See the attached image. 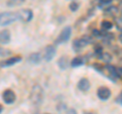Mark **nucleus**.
Masks as SVG:
<instances>
[{"label":"nucleus","mask_w":122,"mask_h":114,"mask_svg":"<svg viewBox=\"0 0 122 114\" xmlns=\"http://www.w3.org/2000/svg\"><path fill=\"white\" fill-rule=\"evenodd\" d=\"M30 100L34 106H40L44 101V90L42 86L36 84L33 86L30 94Z\"/></svg>","instance_id":"f257e3e1"},{"label":"nucleus","mask_w":122,"mask_h":114,"mask_svg":"<svg viewBox=\"0 0 122 114\" xmlns=\"http://www.w3.org/2000/svg\"><path fill=\"white\" fill-rule=\"evenodd\" d=\"M18 20L17 12H11V11H5L0 13V26H6L11 24L12 22Z\"/></svg>","instance_id":"f03ea898"},{"label":"nucleus","mask_w":122,"mask_h":114,"mask_svg":"<svg viewBox=\"0 0 122 114\" xmlns=\"http://www.w3.org/2000/svg\"><path fill=\"white\" fill-rule=\"evenodd\" d=\"M92 43H93V37L90 36V35H83L81 37V39L73 40L72 48H74L75 52H77V51H81V48H83L85 47H87V45L91 44Z\"/></svg>","instance_id":"7ed1b4c3"},{"label":"nucleus","mask_w":122,"mask_h":114,"mask_svg":"<svg viewBox=\"0 0 122 114\" xmlns=\"http://www.w3.org/2000/svg\"><path fill=\"white\" fill-rule=\"evenodd\" d=\"M70 36H71V27L70 26H66V27H64L62 29V31L60 32V35L56 39L55 44H61L66 43V41L69 40Z\"/></svg>","instance_id":"20e7f679"},{"label":"nucleus","mask_w":122,"mask_h":114,"mask_svg":"<svg viewBox=\"0 0 122 114\" xmlns=\"http://www.w3.org/2000/svg\"><path fill=\"white\" fill-rule=\"evenodd\" d=\"M18 20H21L22 22H29L33 19L34 13L30 9H21L17 11Z\"/></svg>","instance_id":"39448f33"},{"label":"nucleus","mask_w":122,"mask_h":114,"mask_svg":"<svg viewBox=\"0 0 122 114\" xmlns=\"http://www.w3.org/2000/svg\"><path fill=\"white\" fill-rule=\"evenodd\" d=\"M103 70L106 71V73H108V77L111 78L113 80H115L117 78L120 77V74H119V71H118L117 69L114 66H111V65H106V66H104L102 68Z\"/></svg>","instance_id":"423d86ee"},{"label":"nucleus","mask_w":122,"mask_h":114,"mask_svg":"<svg viewBox=\"0 0 122 114\" xmlns=\"http://www.w3.org/2000/svg\"><path fill=\"white\" fill-rule=\"evenodd\" d=\"M2 99L6 104H12L16 99V95L12 90L7 89L2 93Z\"/></svg>","instance_id":"0eeeda50"},{"label":"nucleus","mask_w":122,"mask_h":114,"mask_svg":"<svg viewBox=\"0 0 122 114\" xmlns=\"http://www.w3.org/2000/svg\"><path fill=\"white\" fill-rule=\"evenodd\" d=\"M56 55V48L53 44H49L46 47L45 52H44V59L47 62H50L53 60V58Z\"/></svg>","instance_id":"6e6552de"},{"label":"nucleus","mask_w":122,"mask_h":114,"mask_svg":"<svg viewBox=\"0 0 122 114\" xmlns=\"http://www.w3.org/2000/svg\"><path fill=\"white\" fill-rule=\"evenodd\" d=\"M20 61H21V58H20V57H18V56L10 57V58L2 61V62H0V67H1V68L11 67V66H13V65L17 64L18 62H20Z\"/></svg>","instance_id":"1a4fd4ad"},{"label":"nucleus","mask_w":122,"mask_h":114,"mask_svg":"<svg viewBox=\"0 0 122 114\" xmlns=\"http://www.w3.org/2000/svg\"><path fill=\"white\" fill-rule=\"evenodd\" d=\"M97 95L101 100H108L111 97V91L107 87H100L97 91Z\"/></svg>","instance_id":"9d476101"},{"label":"nucleus","mask_w":122,"mask_h":114,"mask_svg":"<svg viewBox=\"0 0 122 114\" xmlns=\"http://www.w3.org/2000/svg\"><path fill=\"white\" fill-rule=\"evenodd\" d=\"M77 88L81 91V92H87L91 88V83L87 79L82 78L79 80L78 84H77Z\"/></svg>","instance_id":"9b49d317"},{"label":"nucleus","mask_w":122,"mask_h":114,"mask_svg":"<svg viewBox=\"0 0 122 114\" xmlns=\"http://www.w3.org/2000/svg\"><path fill=\"white\" fill-rule=\"evenodd\" d=\"M86 62V59L85 58V57H75L74 59H72V61L70 62V66L72 68H76V67H81L82 66L83 64H85Z\"/></svg>","instance_id":"f8f14e48"},{"label":"nucleus","mask_w":122,"mask_h":114,"mask_svg":"<svg viewBox=\"0 0 122 114\" xmlns=\"http://www.w3.org/2000/svg\"><path fill=\"white\" fill-rule=\"evenodd\" d=\"M10 41V32L9 30L4 29L0 31V43L3 44H7Z\"/></svg>","instance_id":"ddd939ff"},{"label":"nucleus","mask_w":122,"mask_h":114,"mask_svg":"<svg viewBox=\"0 0 122 114\" xmlns=\"http://www.w3.org/2000/svg\"><path fill=\"white\" fill-rule=\"evenodd\" d=\"M118 11H119V9H118V7L114 6V5H109L104 8V12L106 15H109V16H116V15L118 14Z\"/></svg>","instance_id":"4468645a"},{"label":"nucleus","mask_w":122,"mask_h":114,"mask_svg":"<svg viewBox=\"0 0 122 114\" xmlns=\"http://www.w3.org/2000/svg\"><path fill=\"white\" fill-rule=\"evenodd\" d=\"M28 61H29L30 64L37 65V64H39L41 61H42V56H41L40 53H33V54H30L29 56Z\"/></svg>","instance_id":"2eb2a0df"},{"label":"nucleus","mask_w":122,"mask_h":114,"mask_svg":"<svg viewBox=\"0 0 122 114\" xmlns=\"http://www.w3.org/2000/svg\"><path fill=\"white\" fill-rule=\"evenodd\" d=\"M58 66H59L60 69H62V70H65L66 68L69 66V62H68V59L66 58L65 56L61 57V58L58 60Z\"/></svg>","instance_id":"dca6fc26"},{"label":"nucleus","mask_w":122,"mask_h":114,"mask_svg":"<svg viewBox=\"0 0 122 114\" xmlns=\"http://www.w3.org/2000/svg\"><path fill=\"white\" fill-rule=\"evenodd\" d=\"M113 27V23L110 20H103L101 23V28L103 31H108Z\"/></svg>","instance_id":"f3484780"},{"label":"nucleus","mask_w":122,"mask_h":114,"mask_svg":"<svg viewBox=\"0 0 122 114\" xmlns=\"http://www.w3.org/2000/svg\"><path fill=\"white\" fill-rule=\"evenodd\" d=\"M99 58H100L103 62H105V63H110V62H111V60H112L111 55H110L109 53H104V52H103L102 54L100 55Z\"/></svg>","instance_id":"a211bd4d"},{"label":"nucleus","mask_w":122,"mask_h":114,"mask_svg":"<svg viewBox=\"0 0 122 114\" xmlns=\"http://www.w3.org/2000/svg\"><path fill=\"white\" fill-rule=\"evenodd\" d=\"M25 0H8L7 2V5L10 6V7H13V6H20L22 3H25Z\"/></svg>","instance_id":"6ab92c4d"},{"label":"nucleus","mask_w":122,"mask_h":114,"mask_svg":"<svg viewBox=\"0 0 122 114\" xmlns=\"http://www.w3.org/2000/svg\"><path fill=\"white\" fill-rule=\"evenodd\" d=\"M112 0H99L98 2V5L99 7H107L111 4Z\"/></svg>","instance_id":"aec40b11"},{"label":"nucleus","mask_w":122,"mask_h":114,"mask_svg":"<svg viewBox=\"0 0 122 114\" xmlns=\"http://www.w3.org/2000/svg\"><path fill=\"white\" fill-rule=\"evenodd\" d=\"M78 7H79V4L77 2H75V1H72L70 4H69V9L71 10V11H77V9H78Z\"/></svg>","instance_id":"412c9836"},{"label":"nucleus","mask_w":122,"mask_h":114,"mask_svg":"<svg viewBox=\"0 0 122 114\" xmlns=\"http://www.w3.org/2000/svg\"><path fill=\"white\" fill-rule=\"evenodd\" d=\"M10 54V52L9 51H6V50H4V48H0V56H6V55H9Z\"/></svg>","instance_id":"4be33fe9"},{"label":"nucleus","mask_w":122,"mask_h":114,"mask_svg":"<svg viewBox=\"0 0 122 114\" xmlns=\"http://www.w3.org/2000/svg\"><path fill=\"white\" fill-rule=\"evenodd\" d=\"M119 40H120V43L122 44V30H121V32H120V35H119Z\"/></svg>","instance_id":"5701e85b"},{"label":"nucleus","mask_w":122,"mask_h":114,"mask_svg":"<svg viewBox=\"0 0 122 114\" xmlns=\"http://www.w3.org/2000/svg\"><path fill=\"white\" fill-rule=\"evenodd\" d=\"M118 71H119V74H120V75H122V67H121V68H120V69L118 70Z\"/></svg>","instance_id":"b1692460"},{"label":"nucleus","mask_w":122,"mask_h":114,"mask_svg":"<svg viewBox=\"0 0 122 114\" xmlns=\"http://www.w3.org/2000/svg\"><path fill=\"white\" fill-rule=\"evenodd\" d=\"M2 110H3V107H2V105H1V104H0V113H1V112H2Z\"/></svg>","instance_id":"393cba45"},{"label":"nucleus","mask_w":122,"mask_h":114,"mask_svg":"<svg viewBox=\"0 0 122 114\" xmlns=\"http://www.w3.org/2000/svg\"><path fill=\"white\" fill-rule=\"evenodd\" d=\"M120 7H121V8H122V1L120 2Z\"/></svg>","instance_id":"a878e982"},{"label":"nucleus","mask_w":122,"mask_h":114,"mask_svg":"<svg viewBox=\"0 0 122 114\" xmlns=\"http://www.w3.org/2000/svg\"><path fill=\"white\" fill-rule=\"evenodd\" d=\"M120 18H121V20H122V10H121V16H120Z\"/></svg>","instance_id":"bb28decb"}]
</instances>
